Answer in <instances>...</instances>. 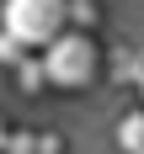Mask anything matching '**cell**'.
<instances>
[{
	"instance_id": "1",
	"label": "cell",
	"mask_w": 144,
	"mask_h": 154,
	"mask_svg": "<svg viewBox=\"0 0 144 154\" xmlns=\"http://www.w3.org/2000/svg\"><path fill=\"white\" fill-rule=\"evenodd\" d=\"M69 21V0H5V32L21 48H48Z\"/></svg>"
},
{
	"instance_id": "2",
	"label": "cell",
	"mask_w": 144,
	"mask_h": 154,
	"mask_svg": "<svg viewBox=\"0 0 144 154\" xmlns=\"http://www.w3.org/2000/svg\"><path fill=\"white\" fill-rule=\"evenodd\" d=\"M43 64H48V85H64V91H80L96 80V43L85 32H59L53 43L43 48Z\"/></svg>"
},
{
	"instance_id": "3",
	"label": "cell",
	"mask_w": 144,
	"mask_h": 154,
	"mask_svg": "<svg viewBox=\"0 0 144 154\" xmlns=\"http://www.w3.org/2000/svg\"><path fill=\"white\" fill-rule=\"evenodd\" d=\"M117 143H123L128 154H139V149H144V112L123 117V128H117Z\"/></svg>"
},
{
	"instance_id": "4",
	"label": "cell",
	"mask_w": 144,
	"mask_h": 154,
	"mask_svg": "<svg viewBox=\"0 0 144 154\" xmlns=\"http://www.w3.org/2000/svg\"><path fill=\"white\" fill-rule=\"evenodd\" d=\"M16 75H21V91H43V85H48V64L21 59V64H16Z\"/></svg>"
},
{
	"instance_id": "5",
	"label": "cell",
	"mask_w": 144,
	"mask_h": 154,
	"mask_svg": "<svg viewBox=\"0 0 144 154\" xmlns=\"http://www.w3.org/2000/svg\"><path fill=\"white\" fill-rule=\"evenodd\" d=\"M0 64H21V43L11 32H0Z\"/></svg>"
},
{
	"instance_id": "6",
	"label": "cell",
	"mask_w": 144,
	"mask_h": 154,
	"mask_svg": "<svg viewBox=\"0 0 144 154\" xmlns=\"http://www.w3.org/2000/svg\"><path fill=\"white\" fill-rule=\"evenodd\" d=\"M69 16H75V21H96V5L91 0H69Z\"/></svg>"
},
{
	"instance_id": "7",
	"label": "cell",
	"mask_w": 144,
	"mask_h": 154,
	"mask_svg": "<svg viewBox=\"0 0 144 154\" xmlns=\"http://www.w3.org/2000/svg\"><path fill=\"white\" fill-rule=\"evenodd\" d=\"M139 154H144V149H139Z\"/></svg>"
}]
</instances>
